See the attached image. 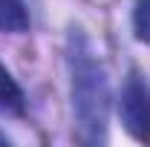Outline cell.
<instances>
[{
    "label": "cell",
    "instance_id": "6da1fadb",
    "mask_svg": "<svg viewBox=\"0 0 150 147\" xmlns=\"http://www.w3.org/2000/svg\"><path fill=\"white\" fill-rule=\"evenodd\" d=\"M69 92H72V112L78 124V139L87 144H104L107 141V124H110V81L104 72V64L95 58L90 40L72 29L69 49Z\"/></svg>",
    "mask_w": 150,
    "mask_h": 147
},
{
    "label": "cell",
    "instance_id": "7a4b0ae2",
    "mask_svg": "<svg viewBox=\"0 0 150 147\" xmlns=\"http://www.w3.org/2000/svg\"><path fill=\"white\" fill-rule=\"evenodd\" d=\"M121 124L136 141L150 144V81L133 72L121 90Z\"/></svg>",
    "mask_w": 150,
    "mask_h": 147
},
{
    "label": "cell",
    "instance_id": "8992f818",
    "mask_svg": "<svg viewBox=\"0 0 150 147\" xmlns=\"http://www.w3.org/2000/svg\"><path fill=\"white\" fill-rule=\"evenodd\" d=\"M3 144H9V139H6V136L0 133V147H3Z\"/></svg>",
    "mask_w": 150,
    "mask_h": 147
},
{
    "label": "cell",
    "instance_id": "3957f363",
    "mask_svg": "<svg viewBox=\"0 0 150 147\" xmlns=\"http://www.w3.org/2000/svg\"><path fill=\"white\" fill-rule=\"evenodd\" d=\"M29 29V9L23 0H0V32H26Z\"/></svg>",
    "mask_w": 150,
    "mask_h": 147
},
{
    "label": "cell",
    "instance_id": "277c9868",
    "mask_svg": "<svg viewBox=\"0 0 150 147\" xmlns=\"http://www.w3.org/2000/svg\"><path fill=\"white\" fill-rule=\"evenodd\" d=\"M0 112H23V90L0 64Z\"/></svg>",
    "mask_w": 150,
    "mask_h": 147
},
{
    "label": "cell",
    "instance_id": "5b68a950",
    "mask_svg": "<svg viewBox=\"0 0 150 147\" xmlns=\"http://www.w3.org/2000/svg\"><path fill=\"white\" fill-rule=\"evenodd\" d=\"M133 29H136V37L150 46V0H136V9H133Z\"/></svg>",
    "mask_w": 150,
    "mask_h": 147
}]
</instances>
